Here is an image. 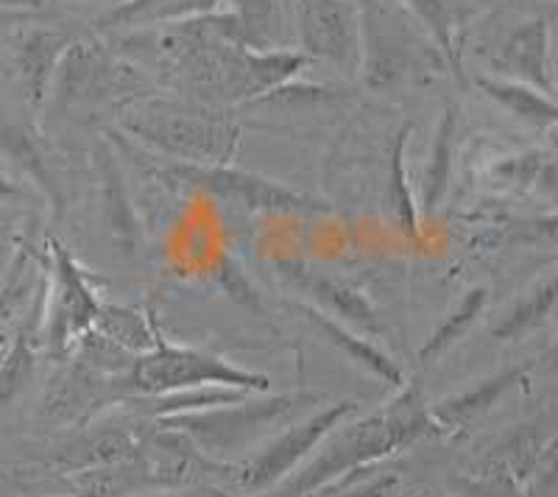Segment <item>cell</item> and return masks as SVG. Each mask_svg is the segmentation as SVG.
I'll list each match as a JSON object with an SVG mask.
<instances>
[{"label": "cell", "instance_id": "1f68e13d", "mask_svg": "<svg viewBox=\"0 0 558 497\" xmlns=\"http://www.w3.org/2000/svg\"><path fill=\"white\" fill-rule=\"evenodd\" d=\"M3 9H17V12H37L45 7V0H0Z\"/></svg>", "mask_w": 558, "mask_h": 497}, {"label": "cell", "instance_id": "277c9868", "mask_svg": "<svg viewBox=\"0 0 558 497\" xmlns=\"http://www.w3.org/2000/svg\"><path fill=\"white\" fill-rule=\"evenodd\" d=\"M154 171L177 182V185L207 191L213 196L223 198V202L248 207V210L279 213V216H313V213L327 210V205L318 202V198L296 193L286 185H277V182L257 177V173L238 171V168L193 166V162L168 160L154 168Z\"/></svg>", "mask_w": 558, "mask_h": 497}, {"label": "cell", "instance_id": "6da1fadb", "mask_svg": "<svg viewBox=\"0 0 558 497\" xmlns=\"http://www.w3.org/2000/svg\"><path fill=\"white\" fill-rule=\"evenodd\" d=\"M441 425L433 420L430 409H425V397L418 386H408L377 414L363 416L355 425L336 427V436L324 447L318 459L288 484V497H305L322 489L330 481L343 478L347 472H357L361 466L380 461L391 453H402L405 447L438 434Z\"/></svg>", "mask_w": 558, "mask_h": 497}, {"label": "cell", "instance_id": "d590c367", "mask_svg": "<svg viewBox=\"0 0 558 497\" xmlns=\"http://www.w3.org/2000/svg\"><path fill=\"white\" fill-rule=\"evenodd\" d=\"M556 73H558V71H556Z\"/></svg>", "mask_w": 558, "mask_h": 497}, {"label": "cell", "instance_id": "83f0119b", "mask_svg": "<svg viewBox=\"0 0 558 497\" xmlns=\"http://www.w3.org/2000/svg\"><path fill=\"white\" fill-rule=\"evenodd\" d=\"M405 134L408 129H402L400 137H397V151H393V166H391V202L397 218H400L402 230L413 232L416 230V213L411 205V191H408L405 182V166H402V148H405Z\"/></svg>", "mask_w": 558, "mask_h": 497}, {"label": "cell", "instance_id": "2e32d148", "mask_svg": "<svg viewBox=\"0 0 558 497\" xmlns=\"http://www.w3.org/2000/svg\"><path fill=\"white\" fill-rule=\"evenodd\" d=\"M227 3L229 12L221 17L223 32L254 51H274V39L282 28L279 0H227Z\"/></svg>", "mask_w": 558, "mask_h": 497}, {"label": "cell", "instance_id": "e575fe53", "mask_svg": "<svg viewBox=\"0 0 558 497\" xmlns=\"http://www.w3.org/2000/svg\"><path fill=\"white\" fill-rule=\"evenodd\" d=\"M547 132H550V143H553V148H556V157H558V123H553Z\"/></svg>", "mask_w": 558, "mask_h": 497}, {"label": "cell", "instance_id": "7c38bea8", "mask_svg": "<svg viewBox=\"0 0 558 497\" xmlns=\"http://www.w3.org/2000/svg\"><path fill=\"white\" fill-rule=\"evenodd\" d=\"M70 45H73L70 34L57 32V28H37V32L23 37L17 48V71L23 93H26L32 107H39L45 101L48 87L57 76L59 62H62Z\"/></svg>", "mask_w": 558, "mask_h": 497}, {"label": "cell", "instance_id": "4316f807", "mask_svg": "<svg viewBox=\"0 0 558 497\" xmlns=\"http://www.w3.org/2000/svg\"><path fill=\"white\" fill-rule=\"evenodd\" d=\"M216 277H218V286L229 293V300H235L238 305L243 307H252V311H263L260 293H257V288L252 286V280L246 277L241 263L232 260V257H221Z\"/></svg>", "mask_w": 558, "mask_h": 497}, {"label": "cell", "instance_id": "ffe728a7", "mask_svg": "<svg viewBox=\"0 0 558 497\" xmlns=\"http://www.w3.org/2000/svg\"><path fill=\"white\" fill-rule=\"evenodd\" d=\"M486 300H488L486 288H472V291L463 293L461 300H458V305L447 313V319L430 332L425 347L418 350V361H425L427 364V361H433V357L441 355L445 350H450L458 338L475 325V319L483 313V307H486Z\"/></svg>", "mask_w": 558, "mask_h": 497}, {"label": "cell", "instance_id": "8992f818", "mask_svg": "<svg viewBox=\"0 0 558 497\" xmlns=\"http://www.w3.org/2000/svg\"><path fill=\"white\" fill-rule=\"evenodd\" d=\"M357 405L355 400H341L336 405H327V409L316 411L307 420L291 425L282 436H277L274 441H268L263 453L254 456L248 464H243L241 470V486L248 492L268 489V486L279 484L286 478L288 472L296 470L302 464V459L316 450L327 436L341 425V420L347 414H352Z\"/></svg>", "mask_w": 558, "mask_h": 497}, {"label": "cell", "instance_id": "4fadbf2b", "mask_svg": "<svg viewBox=\"0 0 558 497\" xmlns=\"http://www.w3.org/2000/svg\"><path fill=\"white\" fill-rule=\"evenodd\" d=\"M296 311L322 332L332 347H336L341 355H347L349 361H355L357 366H363L366 372H372L375 377H380L383 383L388 386H402V372L400 366L393 364L391 357L386 355L383 350H377L372 341L366 338L355 336V332H349V327H343L336 316H327L324 311H318L316 305H296Z\"/></svg>", "mask_w": 558, "mask_h": 497}, {"label": "cell", "instance_id": "f546056e", "mask_svg": "<svg viewBox=\"0 0 558 497\" xmlns=\"http://www.w3.org/2000/svg\"><path fill=\"white\" fill-rule=\"evenodd\" d=\"M393 489H397V475H380V478L366 481V484H361L357 489L343 492V495L338 497H391Z\"/></svg>", "mask_w": 558, "mask_h": 497}, {"label": "cell", "instance_id": "ba28073f", "mask_svg": "<svg viewBox=\"0 0 558 497\" xmlns=\"http://www.w3.org/2000/svg\"><path fill=\"white\" fill-rule=\"evenodd\" d=\"M53 275H57V305L51 313L48 338H51L53 347H68L73 338L96 325L101 302L87 286L76 260L59 243H53Z\"/></svg>", "mask_w": 558, "mask_h": 497}, {"label": "cell", "instance_id": "603a6c76", "mask_svg": "<svg viewBox=\"0 0 558 497\" xmlns=\"http://www.w3.org/2000/svg\"><path fill=\"white\" fill-rule=\"evenodd\" d=\"M96 322L101 325L104 336H107L109 341L126 347V350L148 352L157 344V338H154L148 322L143 319L140 313L129 311V307L101 305V313H98Z\"/></svg>", "mask_w": 558, "mask_h": 497}, {"label": "cell", "instance_id": "5bb4252c", "mask_svg": "<svg viewBox=\"0 0 558 497\" xmlns=\"http://www.w3.org/2000/svg\"><path fill=\"white\" fill-rule=\"evenodd\" d=\"M522 377H525V366H514V369L497 372V375L486 377V380H477L470 389L458 391V395L447 397L445 402H438L436 409L430 411L433 420L441 427L466 425V422L486 414L488 409H495L508 391L520 386Z\"/></svg>", "mask_w": 558, "mask_h": 497}, {"label": "cell", "instance_id": "7402d4cb", "mask_svg": "<svg viewBox=\"0 0 558 497\" xmlns=\"http://www.w3.org/2000/svg\"><path fill=\"white\" fill-rule=\"evenodd\" d=\"M209 3H216V0H126L104 14L98 23L101 28H114L129 26V23H146V20H168L179 17V14H196Z\"/></svg>", "mask_w": 558, "mask_h": 497}, {"label": "cell", "instance_id": "44dd1931", "mask_svg": "<svg viewBox=\"0 0 558 497\" xmlns=\"http://www.w3.org/2000/svg\"><path fill=\"white\" fill-rule=\"evenodd\" d=\"M452 143H456V112L447 109L441 123H438L430 162H427L425 177H422V207L427 213L436 210L438 202L445 198L447 179H450L452 168Z\"/></svg>", "mask_w": 558, "mask_h": 497}, {"label": "cell", "instance_id": "52a82bcc", "mask_svg": "<svg viewBox=\"0 0 558 497\" xmlns=\"http://www.w3.org/2000/svg\"><path fill=\"white\" fill-rule=\"evenodd\" d=\"M313 397H277V400L260 402V405H243L238 411H209V414H182L168 416V427H182L191 436H196L213 453L241 447L248 436H254L260 427L271 425L282 414L293 411L299 402H307Z\"/></svg>", "mask_w": 558, "mask_h": 497}, {"label": "cell", "instance_id": "484cf974", "mask_svg": "<svg viewBox=\"0 0 558 497\" xmlns=\"http://www.w3.org/2000/svg\"><path fill=\"white\" fill-rule=\"evenodd\" d=\"M502 241L517 246H558V213L511 223Z\"/></svg>", "mask_w": 558, "mask_h": 497}, {"label": "cell", "instance_id": "d6a6232c", "mask_svg": "<svg viewBox=\"0 0 558 497\" xmlns=\"http://www.w3.org/2000/svg\"><path fill=\"white\" fill-rule=\"evenodd\" d=\"M20 187L14 185L12 179H7V177H0V202H9V198H17L20 196Z\"/></svg>", "mask_w": 558, "mask_h": 497}, {"label": "cell", "instance_id": "9c48e42d", "mask_svg": "<svg viewBox=\"0 0 558 497\" xmlns=\"http://www.w3.org/2000/svg\"><path fill=\"white\" fill-rule=\"evenodd\" d=\"M408 48L402 28L380 7L361 9V53L368 87L388 89L400 82L411 59Z\"/></svg>", "mask_w": 558, "mask_h": 497}, {"label": "cell", "instance_id": "f1b7e54d", "mask_svg": "<svg viewBox=\"0 0 558 497\" xmlns=\"http://www.w3.org/2000/svg\"><path fill=\"white\" fill-rule=\"evenodd\" d=\"M545 162H547V154H542V151L517 154V157H506L502 162H497L495 177L514 187L536 185V179H539Z\"/></svg>", "mask_w": 558, "mask_h": 497}, {"label": "cell", "instance_id": "d4e9b609", "mask_svg": "<svg viewBox=\"0 0 558 497\" xmlns=\"http://www.w3.org/2000/svg\"><path fill=\"white\" fill-rule=\"evenodd\" d=\"M107 171V182H104V198H107V218L112 227L114 238L121 241V246H134V216L129 207V196L121 185V177L114 171L112 162L104 166Z\"/></svg>", "mask_w": 558, "mask_h": 497}, {"label": "cell", "instance_id": "e0dca14e", "mask_svg": "<svg viewBox=\"0 0 558 497\" xmlns=\"http://www.w3.org/2000/svg\"><path fill=\"white\" fill-rule=\"evenodd\" d=\"M477 87L486 93L492 101L500 104L502 109H508L511 116H517L520 121L533 123V126L550 129L553 123H558V101H553L547 93L531 87L525 82H514V78H477Z\"/></svg>", "mask_w": 558, "mask_h": 497}, {"label": "cell", "instance_id": "d6986e66", "mask_svg": "<svg viewBox=\"0 0 558 497\" xmlns=\"http://www.w3.org/2000/svg\"><path fill=\"white\" fill-rule=\"evenodd\" d=\"M558 307V271L547 280H542L539 286L531 288V291L517 302L511 311L502 316L495 325V338L500 341H517V338L527 336L531 330L545 325L550 319V313H556Z\"/></svg>", "mask_w": 558, "mask_h": 497}, {"label": "cell", "instance_id": "836d02e7", "mask_svg": "<svg viewBox=\"0 0 558 497\" xmlns=\"http://www.w3.org/2000/svg\"><path fill=\"white\" fill-rule=\"evenodd\" d=\"M542 366H545V369H558V336L556 341H553L550 350L545 352V357H542Z\"/></svg>", "mask_w": 558, "mask_h": 497}, {"label": "cell", "instance_id": "30bf717a", "mask_svg": "<svg viewBox=\"0 0 558 497\" xmlns=\"http://www.w3.org/2000/svg\"><path fill=\"white\" fill-rule=\"evenodd\" d=\"M497 71L506 73V78L525 82L531 87L553 93V57H550V26L545 20H527L522 26L508 34L500 45V53L495 59Z\"/></svg>", "mask_w": 558, "mask_h": 497}, {"label": "cell", "instance_id": "ac0fdd59", "mask_svg": "<svg viewBox=\"0 0 558 497\" xmlns=\"http://www.w3.org/2000/svg\"><path fill=\"white\" fill-rule=\"evenodd\" d=\"M0 154L12 160L20 171L32 179L34 185H39V191L51 198L53 207L62 205V191H59V182L53 179L51 168H48V160L43 157L37 143L32 141V134L26 132L17 123H9L0 118Z\"/></svg>", "mask_w": 558, "mask_h": 497}, {"label": "cell", "instance_id": "3957f363", "mask_svg": "<svg viewBox=\"0 0 558 497\" xmlns=\"http://www.w3.org/2000/svg\"><path fill=\"white\" fill-rule=\"evenodd\" d=\"M129 389L146 397H173L198 386H218V389L260 391L268 389V377L257 372L232 366L229 361L209 352L173 347L159 341L137 357L129 369Z\"/></svg>", "mask_w": 558, "mask_h": 497}, {"label": "cell", "instance_id": "5b68a950", "mask_svg": "<svg viewBox=\"0 0 558 497\" xmlns=\"http://www.w3.org/2000/svg\"><path fill=\"white\" fill-rule=\"evenodd\" d=\"M299 43L305 57L324 59L338 71H355L361 62V12L352 0H293Z\"/></svg>", "mask_w": 558, "mask_h": 497}, {"label": "cell", "instance_id": "8fae6325", "mask_svg": "<svg viewBox=\"0 0 558 497\" xmlns=\"http://www.w3.org/2000/svg\"><path fill=\"white\" fill-rule=\"evenodd\" d=\"M279 275L286 277L288 286H293L296 291L307 293L313 300V305L324 313H332L336 319H347L357 327H366V330H380V322H377L375 307L363 300L355 288L343 286L341 280L327 275H318L313 268L302 266V263H279Z\"/></svg>", "mask_w": 558, "mask_h": 497}, {"label": "cell", "instance_id": "7a4b0ae2", "mask_svg": "<svg viewBox=\"0 0 558 497\" xmlns=\"http://www.w3.org/2000/svg\"><path fill=\"white\" fill-rule=\"evenodd\" d=\"M123 129L166 160L193 166H227L241 141V129L229 118L177 101L134 104L123 112Z\"/></svg>", "mask_w": 558, "mask_h": 497}, {"label": "cell", "instance_id": "4dcf8cb0", "mask_svg": "<svg viewBox=\"0 0 558 497\" xmlns=\"http://www.w3.org/2000/svg\"><path fill=\"white\" fill-rule=\"evenodd\" d=\"M536 187L545 193H558V157H547L545 168H542Z\"/></svg>", "mask_w": 558, "mask_h": 497}, {"label": "cell", "instance_id": "cb8c5ba5", "mask_svg": "<svg viewBox=\"0 0 558 497\" xmlns=\"http://www.w3.org/2000/svg\"><path fill=\"white\" fill-rule=\"evenodd\" d=\"M34 375V350H32V336H28V325L20 330L14 338L12 350L7 357L0 361V411L7 409L14 397L23 395Z\"/></svg>", "mask_w": 558, "mask_h": 497}, {"label": "cell", "instance_id": "9a60e30c", "mask_svg": "<svg viewBox=\"0 0 558 497\" xmlns=\"http://www.w3.org/2000/svg\"><path fill=\"white\" fill-rule=\"evenodd\" d=\"M53 82H57L62 104L89 101V98L104 96V89H109V84H112V68L89 45L73 43L64 51Z\"/></svg>", "mask_w": 558, "mask_h": 497}]
</instances>
